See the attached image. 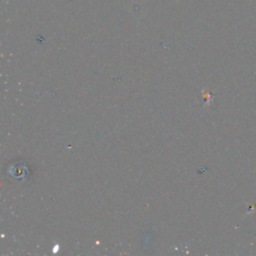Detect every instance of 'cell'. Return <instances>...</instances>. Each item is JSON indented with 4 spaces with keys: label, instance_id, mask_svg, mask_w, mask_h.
Wrapping results in <instances>:
<instances>
[]
</instances>
